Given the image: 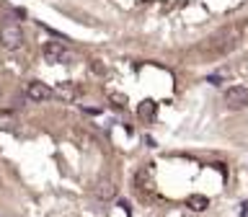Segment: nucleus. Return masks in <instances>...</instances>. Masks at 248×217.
Listing matches in <instances>:
<instances>
[{"mask_svg": "<svg viewBox=\"0 0 248 217\" xmlns=\"http://www.w3.org/2000/svg\"><path fill=\"white\" fill-rule=\"evenodd\" d=\"M0 44H3L5 49H18L23 44V31H21L18 23L5 21L3 26H0Z\"/></svg>", "mask_w": 248, "mask_h": 217, "instance_id": "f257e3e1", "label": "nucleus"}, {"mask_svg": "<svg viewBox=\"0 0 248 217\" xmlns=\"http://www.w3.org/2000/svg\"><path fill=\"white\" fill-rule=\"evenodd\" d=\"M42 54H44V60L49 62V65H62V62H70V60H73V54L67 52V46L60 44V42H46L44 49H42Z\"/></svg>", "mask_w": 248, "mask_h": 217, "instance_id": "f03ea898", "label": "nucleus"}, {"mask_svg": "<svg viewBox=\"0 0 248 217\" xmlns=\"http://www.w3.org/2000/svg\"><path fill=\"white\" fill-rule=\"evenodd\" d=\"M225 104H228L230 108L248 106V88L246 85H230V88L225 91Z\"/></svg>", "mask_w": 248, "mask_h": 217, "instance_id": "7ed1b4c3", "label": "nucleus"}, {"mask_svg": "<svg viewBox=\"0 0 248 217\" xmlns=\"http://www.w3.org/2000/svg\"><path fill=\"white\" fill-rule=\"evenodd\" d=\"M26 96L31 98V101H49L52 98V88L46 83H42V80H31L29 83V88H26Z\"/></svg>", "mask_w": 248, "mask_h": 217, "instance_id": "20e7f679", "label": "nucleus"}, {"mask_svg": "<svg viewBox=\"0 0 248 217\" xmlns=\"http://www.w3.org/2000/svg\"><path fill=\"white\" fill-rule=\"evenodd\" d=\"M52 96H57V98H62L65 104H73V101L78 98V88L73 83H60L57 88L52 91Z\"/></svg>", "mask_w": 248, "mask_h": 217, "instance_id": "39448f33", "label": "nucleus"}, {"mask_svg": "<svg viewBox=\"0 0 248 217\" xmlns=\"http://www.w3.org/2000/svg\"><path fill=\"white\" fill-rule=\"evenodd\" d=\"M96 197L98 199H114L116 197V186H114V181H108V178H104V181H98V186H96Z\"/></svg>", "mask_w": 248, "mask_h": 217, "instance_id": "423d86ee", "label": "nucleus"}, {"mask_svg": "<svg viewBox=\"0 0 248 217\" xmlns=\"http://www.w3.org/2000/svg\"><path fill=\"white\" fill-rule=\"evenodd\" d=\"M186 207H191L194 212H204L209 207V199L204 194H189V197H186Z\"/></svg>", "mask_w": 248, "mask_h": 217, "instance_id": "0eeeda50", "label": "nucleus"}, {"mask_svg": "<svg viewBox=\"0 0 248 217\" xmlns=\"http://www.w3.org/2000/svg\"><path fill=\"white\" fill-rule=\"evenodd\" d=\"M137 114H140V119L150 122L153 116H155V101H142V106L137 108Z\"/></svg>", "mask_w": 248, "mask_h": 217, "instance_id": "6e6552de", "label": "nucleus"}, {"mask_svg": "<svg viewBox=\"0 0 248 217\" xmlns=\"http://www.w3.org/2000/svg\"><path fill=\"white\" fill-rule=\"evenodd\" d=\"M137 189H147V191H153L150 173H145V170H137Z\"/></svg>", "mask_w": 248, "mask_h": 217, "instance_id": "1a4fd4ad", "label": "nucleus"}, {"mask_svg": "<svg viewBox=\"0 0 248 217\" xmlns=\"http://www.w3.org/2000/svg\"><path fill=\"white\" fill-rule=\"evenodd\" d=\"M91 70L96 75H104L106 73V65H101V60H91Z\"/></svg>", "mask_w": 248, "mask_h": 217, "instance_id": "9d476101", "label": "nucleus"}, {"mask_svg": "<svg viewBox=\"0 0 248 217\" xmlns=\"http://www.w3.org/2000/svg\"><path fill=\"white\" fill-rule=\"evenodd\" d=\"M240 207H243V209H240V217H246V215H248V202H243Z\"/></svg>", "mask_w": 248, "mask_h": 217, "instance_id": "9b49d317", "label": "nucleus"}]
</instances>
